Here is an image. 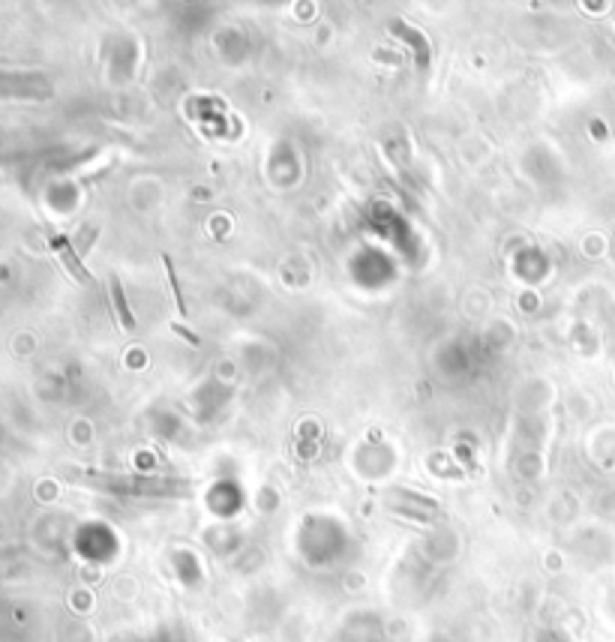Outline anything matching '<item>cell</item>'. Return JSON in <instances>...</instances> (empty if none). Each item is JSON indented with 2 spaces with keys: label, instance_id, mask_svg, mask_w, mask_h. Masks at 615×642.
<instances>
[{
  "label": "cell",
  "instance_id": "7a4b0ae2",
  "mask_svg": "<svg viewBox=\"0 0 615 642\" xmlns=\"http://www.w3.org/2000/svg\"><path fill=\"white\" fill-rule=\"evenodd\" d=\"M111 300H114V307H118L120 324L126 327V331H135V318H133V312H129V307H126V298H123V285H120L118 276L111 279Z\"/></svg>",
  "mask_w": 615,
  "mask_h": 642
},
{
  "label": "cell",
  "instance_id": "6da1fadb",
  "mask_svg": "<svg viewBox=\"0 0 615 642\" xmlns=\"http://www.w3.org/2000/svg\"><path fill=\"white\" fill-rule=\"evenodd\" d=\"M52 246H54V252L60 255V261L69 267V274L78 279V283H90V274H87V267L81 265V258L76 255V250H72V243L67 241L63 234H52Z\"/></svg>",
  "mask_w": 615,
  "mask_h": 642
},
{
  "label": "cell",
  "instance_id": "3957f363",
  "mask_svg": "<svg viewBox=\"0 0 615 642\" xmlns=\"http://www.w3.org/2000/svg\"><path fill=\"white\" fill-rule=\"evenodd\" d=\"M162 265H166V274H168V279H171V291H175V300H177L180 316H190V307L183 303V294H180V283H177V276H175V265H171V255H162Z\"/></svg>",
  "mask_w": 615,
  "mask_h": 642
}]
</instances>
